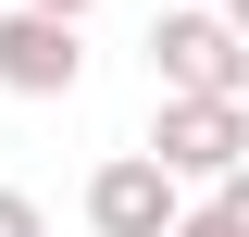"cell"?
<instances>
[{
  "mask_svg": "<svg viewBox=\"0 0 249 237\" xmlns=\"http://www.w3.org/2000/svg\"><path fill=\"white\" fill-rule=\"evenodd\" d=\"M13 13H50V25H88L100 0H13Z\"/></svg>",
  "mask_w": 249,
  "mask_h": 237,
  "instance_id": "cell-7",
  "label": "cell"
},
{
  "mask_svg": "<svg viewBox=\"0 0 249 237\" xmlns=\"http://www.w3.org/2000/svg\"><path fill=\"white\" fill-rule=\"evenodd\" d=\"M150 162H162L175 187L249 175V100H162V113H150Z\"/></svg>",
  "mask_w": 249,
  "mask_h": 237,
  "instance_id": "cell-2",
  "label": "cell"
},
{
  "mask_svg": "<svg viewBox=\"0 0 249 237\" xmlns=\"http://www.w3.org/2000/svg\"><path fill=\"white\" fill-rule=\"evenodd\" d=\"M187 212H199V200L162 175L150 150H112V162L88 175V225H100V237H175Z\"/></svg>",
  "mask_w": 249,
  "mask_h": 237,
  "instance_id": "cell-3",
  "label": "cell"
},
{
  "mask_svg": "<svg viewBox=\"0 0 249 237\" xmlns=\"http://www.w3.org/2000/svg\"><path fill=\"white\" fill-rule=\"evenodd\" d=\"M150 75L162 100H249V38L212 0H175V13H150Z\"/></svg>",
  "mask_w": 249,
  "mask_h": 237,
  "instance_id": "cell-1",
  "label": "cell"
},
{
  "mask_svg": "<svg viewBox=\"0 0 249 237\" xmlns=\"http://www.w3.org/2000/svg\"><path fill=\"white\" fill-rule=\"evenodd\" d=\"M0 237H50V212H37L25 187H0Z\"/></svg>",
  "mask_w": 249,
  "mask_h": 237,
  "instance_id": "cell-5",
  "label": "cell"
},
{
  "mask_svg": "<svg viewBox=\"0 0 249 237\" xmlns=\"http://www.w3.org/2000/svg\"><path fill=\"white\" fill-rule=\"evenodd\" d=\"M212 13H224V25H237V38H249V0H212Z\"/></svg>",
  "mask_w": 249,
  "mask_h": 237,
  "instance_id": "cell-9",
  "label": "cell"
},
{
  "mask_svg": "<svg viewBox=\"0 0 249 237\" xmlns=\"http://www.w3.org/2000/svg\"><path fill=\"white\" fill-rule=\"evenodd\" d=\"M175 237H237V225H224V212H212V200H199V212H187V225H175Z\"/></svg>",
  "mask_w": 249,
  "mask_h": 237,
  "instance_id": "cell-8",
  "label": "cell"
},
{
  "mask_svg": "<svg viewBox=\"0 0 249 237\" xmlns=\"http://www.w3.org/2000/svg\"><path fill=\"white\" fill-rule=\"evenodd\" d=\"M0 88H13V100H75V88H88V25L0 13Z\"/></svg>",
  "mask_w": 249,
  "mask_h": 237,
  "instance_id": "cell-4",
  "label": "cell"
},
{
  "mask_svg": "<svg viewBox=\"0 0 249 237\" xmlns=\"http://www.w3.org/2000/svg\"><path fill=\"white\" fill-rule=\"evenodd\" d=\"M212 212H224V225L249 237V175H224V187H212Z\"/></svg>",
  "mask_w": 249,
  "mask_h": 237,
  "instance_id": "cell-6",
  "label": "cell"
}]
</instances>
